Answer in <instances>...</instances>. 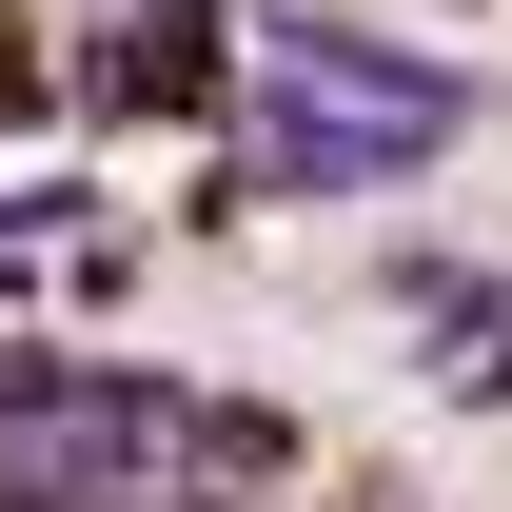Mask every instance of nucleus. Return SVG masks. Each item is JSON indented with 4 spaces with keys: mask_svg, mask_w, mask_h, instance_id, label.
Here are the masks:
<instances>
[{
    "mask_svg": "<svg viewBox=\"0 0 512 512\" xmlns=\"http://www.w3.org/2000/svg\"><path fill=\"white\" fill-rule=\"evenodd\" d=\"M473 119H493L473 60H414V40H375V20L276 0V20H256V79H237L217 197H394L414 158H453Z\"/></svg>",
    "mask_w": 512,
    "mask_h": 512,
    "instance_id": "1",
    "label": "nucleus"
},
{
    "mask_svg": "<svg viewBox=\"0 0 512 512\" xmlns=\"http://www.w3.org/2000/svg\"><path fill=\"white\" fill-rule=\"evenodd\" d=\"M79 79H99V119H217V99H237V20H217V0H138Z\"/></svg>",
    "mask_w": 512,
    "mask_h": 512,
    "instance_id": "2",
    "label": "nucleus"
},
{
    "mask_svg": "<svg viewBox=\"0 0 512 512\" xmlns=\"http://www.w3.org/2000/svg\"><path fill=\"white\" fill-rule=\"evenodd\" d=\"M178 453H197V473H276L296 414H256V394H178Z\"/></svg>",
    "mask_w": 512,
    "mask_h": 512,
    "instance_id": "3",
    "label": "nucleus"
},
{
    "mask_svg": "<svg viewBox=\"0 0 512 512\" xmlns=\"http://www.w3.org/2000/svg\"><path fill=\"white\" fill-rule=\"evenodd\" d=\"M178 512H217V493H178Z\"/></svg>",
    "mask_w": 512,
    "mask_h": 512,
    "instance_id": "4",
    "label": "nucleus"
}]
</instances>
